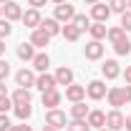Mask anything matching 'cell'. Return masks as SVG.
Wrapping results in <instances>:
<instances>
[{"mask_svg":"<svg viewBox=\"0 0 131 131\" xmlns=\"http://www.w3.org/2000/svg\"><path fill=\"white\" fill-rule=\"evenodd\" d=\"M124 121H126V116L121 114L118 108H111V111L106 114V129H111V131H121V129H124Z\"/></svg>","mask_w":131,"mask_h":131,"instance_id":"3","label":"cell"},{"mask_svg":"<svg viewBox=\"0 0 131 131\" xmlns=\"http://www.w3.org/2000/svg\"><path fill=\"white\" fill-rule=\"evenodd\" d=\"M121 28H124L126 33H131V10L121 13Z\"/></svg>","mask_w":131,"mask_h":131,"instance_id":"33","label":"cell"},{"mask_svg":"<svg viewBox=\"0 0 131 131\" xmlns=\"http://www.w3.org/2000/svg\"><path fill=\"white\" fill-rule=\"evenodd\" d=\"M15 86L18 88H30V86H35V73L28 71V68H20L15 73Z\"/></svg>","mask_w":131,"mask_h":131,"instance_id":"5","label":"cell"},{"mask_svg":"<svg viewBox=\"0 0 131 131\" xmlns=\"http://www.w3.org/2000/svg\"><path fill=\"white\" fill-rule=\"evenodd\" d=\"M86 121H88L91 129H103V126H106V114H103V111H88Z\"/></svg>","mask_w":131,"mask_h":131,"instance_id":"15","label":"cell"},{"mask_svg":"<svg viewBox=\"0 0 131 131\" xmlns=\"http://www.w3.org/2000/svg\"><path fill=\"white\" fill-rule=\"evenodd\" d=\"M106 93H108V88H106L103 81H91L88 86H86V96L91 98V101H101Z\"/></svg>","mask_w":131,"mask_h":131,"instance_id":"2","label":"cell"},{"mask_svg":"<svg viewBox=\"0 0 131 131\" xmlns=\"http://www.w3.org/2000/svg\"><path fill=\"white\" fill-rule=\"evenodd\" d=\"M30 63H33V68H35L38 73H46L48 66H50V58H48V53H35V58H33Z\"/></svg>","mask_w":131,"mask_h":131,"instance_id":"20","label":"cell"},{"mask_svg":"<svg viewBox=\"0 0 131 131\" xmlns=\"http://www.w3.org/2000/svg\"><path fill=\"white\" fill-rule=\"evenodd\" d=\"M10 131H15V126H13V129H10Z\"/></svg>","mask_w":131,"mask_h":131,"instance_id":"50","label":"cell"},{"mask_svg":"<svg viewBox=\"0 0 131 131\" xmlns=\"http://www.w3.org/2000/svg\"><path fill=\"white\" fill-rule=\"evenodd\" d=\"M40 30H46L50 38H53V35L61 33V23H58L56 18H43V20H40Z\"/></svg>","mask_w":131,"mask_h":131,"instance_id":"18","label":"cell"},{"mask_svg":"<svg viewBox=\"0 0 131 131\" xmlns=\"http://www.w3.org/2000/svg\"><path fill=\"white\" fill-rule=\"evenodd\" d=\"M61 33H63V38H66V40H71V43H76V40L81 38V30H78L73 23H66L63 28H61Z\"/></svg>","mask_w":131,"mask_h":131,"instance_id":"21","label":"cell"},{"mask_svg":"<svg viewBox=\"0 0 131 131\" xmlns=\"http://www.w3.org/2000/svg\"><path fill=\"white\" fill-rule=\"evenodd\" d=\"M126 10H131V0H129V3H126Z\"/></svg>","mask_w":131,"mask_h":131,"instance_id":"46","label":"cell"},{"mask_svg":"<svg viewBox=\"0 0 131 131\" xmlns=\"http://www.w3.org/2000/svg\"><path fill=\"white\" fill-rule=\"evenodd\" d=\"M3 18L10 20V23H13V20H20V18H23V8L18 5L15 0H10V3L3 5Z\"/></svg>","mask_w":131,"mask_h":131,"instance_id":"6","label":"cell"},{"mask_svg":"<svg viewBox=\"0 0 131 131\" xmlns=\"http://www.w3.org/2000/svg\"><path fill=\"white\" fill-rule=\"evenodd\" d=\"M13 111H15V116L20 118V121H28L30 114H33V106H30V103H15Z\"/></svg>","mask_w":131,"mask_h":131,"instance_id":"24","label":"cell"},{"mask_svg":"<svg viewBox=\"0 0 131 131\" xmlns=\"http://www.w3.org/2000/svg\"><path fill=\"white\" fill-rule=\"evenodd\" d=\"M86 5H96V3H101V0H83Z\"/></svg>","mask_w":131,"mask_h":131,"instance_id":"43","label":"cell"},{"mask_svg":"<svg viewBox=\"0 0 131 131\" xmlns=\"http://www.w3.org/2000/svg\"><path fill=\"white\" fill-rule=\"evenodd\" d=\"M46 124L48 126H56V129H66V124H68V118L61 108H48V114H46Z\"/></svg>","mask_w":131,"mask_h":131,"instance_id":"4","label":"cell"},{"mask_svg":"<svg viewBox=\"0 0 131 131\" xmlns=\"http://www.w3.org/2000/svg\"><path fill=\"white\" fill-rule=\"evenodd\" d=\"M83 53H86L88 61H98V58H103V43H101V40H91Z\"/></svg>","mask_w":131,"mask_h":131,"instance_id":"13","label":"cell"},{"mask_svg":"<svg viewBox=\"0 0 131 131\" xmlns=\"http://www.w3.org/2000/svg\"><path fill=\"white\" fill-rule=\"evenodd\" d=\"M124 129L131 131V116H126V121H124Z\"/></svg>","mask_w":131,"mask_h":131,"instance_id":"40","label":"cell"},{"mask_svg":"<svg viewBox=\"0 0 131 131\" xmlns=\"http://www.w3.org/2000/svg\"><path fill=\"white\" fill-rule=\"evenodd\" d=\"M126 3L129 0H108V8L111 13H126Z\"/></svg>","mask_w":131,"mask_h":131,"instance_id":"30","label":"cell"},{"mask_svg":"<svg viewBox=\"0 0 131 131\" xmlns=\"http://www.w3.org/2000/svg\"><path fill=\"white\" fill-rule=\"evenodd\" d=\"M66 98L71 101V103H78L86 98V86H78V83H71V86H66Z\"/></svg>","mask_w":131,"mask_h":131,"instance_id":"8","label":"cell"},{"mask_svg":"<svg viewBox=\"0 0 131 131\" xmlns=\"http://www.w3.org/2000/svg\"><path fill=\"white\" fill-rule=\"evenodd\" d=\"M15 131H33V129H30V126H25V121H23L20 126H15Z\"/></svg>","mask_w":131,"mask_h":131,"instance_id":"39","label":"cell"},{"mask_svg":"<svg viewBox=\"0 0 131 131\" xmlns=\"http://www.w3.org/2000/svg\"><path fill=\"white\" fill-rule=\"evenodd\" d=\"M108 15H111V8H108V5H103V3L91 5V18H93V23H106Z\"/></svg>","mask_w":131,"mask_h":131,"instance_id":"9","label":"cell"},{"mask_svg":"<svg viewBox=\"0 0 131 131\" xmlns=\"http://www.w3.org/2000/svg\"><path fill=\"white\" fill-rule=\"evenodd\" d=\"M30 43L35 46V48H46V46L50 43V35H48L46 30H40V28H35L33 35H30Z\"/></svg>","mask_w":131,"mask_h":131,"instance_id":"17","label":"cell"},{"mask_svg":"<svg viewBox=\"0 0 131 131\" xmlns=\"http://www.w3.org/2000/svg\"><path fill=\"white\" fill-rule=\"evenodd\" d=\"M101 71H103V78H108V81H114V78L121 76V66H118V61H114V58H108L106 63L101 66Z\"/></svg>","mask_w":131,"mask_h":131,"instance_id":"11","label":"cell"},{"mask_svg":"<svg viewBox=\"0 0 131 131\" xmlns=\"http://www.w3.org/2000/svg\"><path fill=\"white\" fill-rule=\"evenodd\" d=\"M106 38H108V43L114 46V43H118V40H124V38H126V30H124L121 25H114V28H108V30H106Z\"/></svg>","mask_w":131,"mask_h":131,"instance_id":"23","label":"cell"},{"mask_svg":"<svg viewBox=\"0 0 131 131\" xmlns=\"http://www.w3.org/2000/svg\"><path fill=\"white\" fill-rule=\"evenodd\" d=\"M10 98H13V103H30V101H33V96H30L28 88H15Z\"/></svg>","mask_w":131,"mask_h":131,"instance_id":"26","label":"cell"},{"mask_svg":"<svg viewBox=\"0 0 131 131\" xmlns=\"http://www.w3.org/2000/svg\"><path fill=\"white\" fill-rule=\"evenodd\" d=\"M15 53H18L20 61H33V58H35V46H33V43H20L15 48Z\"/></svg>","mask_w":131,"mask_h":131,"instance_id":"19","label":"cell"},{"mask_svg":"<svg viewBox=\"0 0 131 131\" xmlns=\"http://www.w3.org/2000/svg\"><path fill=\"white\" fill-rule=\"evenodd\" d=\"M13 106H15V103H13V98H10V96H0V114H8Z\"/></svg>","mask_w":131,"mask_h":131,"instance_id":"31","label":"cell"},{"mask_svg":"<svg viewBox=\"0 0 131 131\" xmlns=\"http://www.w3.org/2000/svg\"><path fill=\"white\" fill-rule=\"evenodd\" d=\"M71 23H73L78 30H88V25H91V18H88V15H83V13H76Z\"/></svg>","mask_w":131,"mask_h":131,"instance_id":"28","label":"cell"},{"mask_svg":"<svg viewBox=\"0 0 131 131\" xmlns=\"http://www.w3.org/2000/svg\"><path fill=\"white\" fill-rule=\"evenodd\" d=\"M0 18H3V5H0Z\"/></svg>","mask_w":131,"mask_h":131,"instance_id":"49","label":"cell"},{"mask_svg":"<svg viewBox=\"0 0 131 131\" xmlns=\"http://www.w3.org/2000/svg\"><path fill=\"white\" fill-rule=\"evenodd\" d=\"M10 33H13V25H10V20L0 18V38H8Z\"/></svg>","mask_w":131,"mask_h":131,"instance_id":"32","label":"cell"},{"mask_svg":"<svg viewBox=\"0 0 131 131\" xmlns=\"http://www.w3.org/2000/svg\"><path fill=\"white\" fill-rule=\"evenodd\" d=\"M53 76H56V83H58V86H71V83H73V71L66 68V66H61Z\"/></svg>","mask_w":131,"mask_h":131,"instance_id":"16","label":"cell"},{"mask_svg":"<svg viewBox=\"0 0 131 131\" xmlns=\"http://www.w3.org/2000/svg\"><path fill=\"white\" fill-rule=\"evenodd\" d=\"M96 131H111V129H106V126H103V129H96Z\"/></svg>","mask_w":131,"mask_h":131,"instance_id":"47","label":"cell"},{"mask_svg":"<svg viewBox=\"0 0 131 131\" xmlns=\"http://www.w3.org/2000/svg\"><path fill=\"white\" fill-rule=\"evenodd\" d=\"M0 96H8V88H5V83L0 81Z\"/></svg>","mask_w":131,"mask_h":131,"instance_id":"41","label":"cell"},{"mask_svg":"<svg viewBox=\"0 0 131 131\" xmlns=\"http://www.w3.org/2000/svg\"><path fill=\"white\" fill-rule=\"evenodd\" d=\"M88 111H91V108H88L83 101H78V103H73V106H71V118H86Z\"/></svg>","mask_w":131,"mask_h":131,"instance_id":"27","label":"cell"},{"mask_svg":"<svg viewBox=\"0 0 131 131\" xmlns=\"http://www.w3.org/2000/svg\"><path fill=\"white\" fill-rule=\"evenodd\" d=\"M61 91H58V88H50V91H46V93H43V106H46V108H58V106H61Z\"/></svg>","mask_w":131,"mask_h":131,"instance_id":"14","label":"cell"},{"mask_svg":"<svg viewBox=\"0 0 131 131\" xmlns=\"http://www.w3.org/2000/svg\"><path fill=\"white\" fill-rule=\"evenodd\" d=\"M124 78H126V83H131V66H126V71H124Z\"/></svg>","mask_w":131,"mask_h":131,"instance_id":"38","label":"cell"},{"mask_svg":"<svg viewBox=\"0 0 131 131\" xmlns=\"http://www.w3.org/2000/svg\"><path fill=\"white\" fill-rule=\"evenodd\" d=\"M48 0H28V5H33V8H40V5H46Z\"/></svg>","mask_w":131,"mask_h":131,"instance_id":"37","label":"cell"},{"mask_svg":"<svg viewBox=\"0 0 131 131\" xmlns=\"http://www.w3.org/2000/svg\"><path fill=\"white\" fill-rule=\"evenodd\" d=\"M66 131H91V126H88L86 118H71L66 124Z\"/></svg>","mask_w":131,"mask_h":131,"instance_id":"25","label":"cell"},{"mask_svg":"<svg viewBox=\"0 0 131 131\" xmlns=\"http://www.w3.org/2000/svg\"><path fill=\"white\" fill-rule=\"evenodd\" d=\"M121 91H124V98H126V103H131V83H126Z\"/></svg>","mask_w":131,"mask_h":131,"instance_id":"36","label":"cell"},{"mask_svg":"<svg viewBox=\"0 0 131 131\" xmlns=\"http://www.w3.org/2000/svg\"><path fill=\"white\" fill-rule=\"evenodd\" d=\"M20 20L25 23V28H33V30H35V28H40V20H43V18H40V10H38V8H30V10L23 13Z\"/></svg>","mask_w":131,"mask_h":131,"instance_id":"10","label":"cell"},{"mask_svg":"<svg viewBox=\"0 0 131 131\" xmlns=\"http://www.w3.org/2000/svg\"><path fill=\"white\" fill-rule=\"evenodd\" d=\"M108 106H114V108H121L124 103H126V98H124V91H121V86H114V88H108Z\"/></svg>","mask_w":131,"mask_h":131,"instance_id":"12","label":"cell"},{"mask_svg":"<svg viewBox=\"0 0 131 131\" xmlns=\"http://www.w3.org/2000/svg\"><path fill=\"white\" fill-rule=\"evenodd\" d=\"M73 15H76V10H73V5L66 0V3H61V5H56V13H53V18L58 20V23H71L73 20Z\"/></svg>","mask_w":131,"mask_h":131,"instance_id":"1","label":"cell"},{"mask_svg":"<svg viewBox=\"0 0 131 131\" xmlns=\"http://www.w3.org/2000/svg\"><path fill=\"white\" fill-rule=\"evenodd\" d=\"M106 23H93V25H88V33H91V40H103L106 38Z\"/></svg>","mask_w":131,"mask_h":131,"instance_id":"22","label":"cell"},{"mask_svg":"<svg viewBox=\"0 0 131 131\" xmlns=\"http://www.w3.org/2000/svg\"><path fill=\"white\" fill-rule=\"evenodd\" d=\"M53 3H56V5H61V3H66V0H53Z\"/></svg>","mask_w":131,"mask_h":131,"instance_id":"45","label":"cell"},{"mask_svg":"<svg viewBox=\"0 0 131 131\" xmlns=\"http://www.w3.org/2000/svg\"><path fill=\"white\" fill-rule=\"evenodd\" d=\"M43 131H61V129H56V126H48V124H46V126H43Z\"/></svg>","mask_w":131,"mask_h":131,"instance_id":"42","label":"cell"},{"mask_svg":"<svg viewBox=\"0 0 131 131\" xmlns=\"http://www.w3.org/2000/svg\"><path fill=\"white\" fill-rule=\"evenodd\" d=\"M5 3H10V0H0V5H5Z\"/></svg>","mask_w":131,"mask_h":131,"instance_id":"48","label":"cell"},{"mask_svg":"<svg viewBox=\"0 0 131 131\" xmlns=\"http://www.w3.org/2000/svg\"><path fill=\"white\" fill-rule=\"evenodd\" d=\"M58 83H56V76H50L48 71L46 73H40V76H35V88L40 91V93H46V91H50V88H56Z\"/></svg>","mask_w":131,"mask_h":131,"instance_id":"7","label":"cell"},{"mask_svg":"<svg viewBox=\"0 0 131 131\" xmlns=\"http://www.w3.org/2000/svg\"><path fill=\"white\" fill-rule=\"evenodd\" d=\"M10 129H13V124H10L8 114H0V131H10Z\"/></svg>","mask_w":131,"mask_h":131,"instance_id":"35","label":"cell"},{"mask_svg":"<svg viewBox=\"0 0 131 131\" xmlns=\"http://www.w3.org/2000/svg\"><path fill=\"white\" fill-rule=\"evenodd\" d=\"M5 53V43H3V38H0V56Z\"/></svg>","mask_w":131,"mask_h":131,"instance_id":"44","label":"cell"},{"mask_svg":"<svg viewBox=\"0 0 131 131\" xmlns=\"http://www.w3.org/2000/svg\"><path fill=\"white\" fill-rule=\"evenodd\" d=\"M114 50H116V56H129V53H131V40L124 38V40L114 43Z\"/></svg>","mask_w":131,"mask_h":131,"instance_id":"29","label":"cell"},{"mask_svg":"<svg viewBox=\"0 0 131 131\" xmlns=\"http://www.w3.org/2000/svg\"><path fill=\"white\" fill-rule=\"evenodd\" d=\"M8 73H10V63L0 58V81H5V78H8Z\"/></svg>","mask_w":131,"mask_h":131,"instance_id":"34","label":"cell"}]
</instances>
